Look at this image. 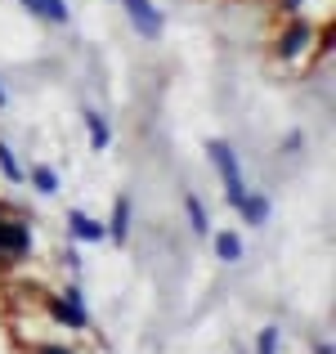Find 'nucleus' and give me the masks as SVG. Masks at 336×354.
Returning a JSON list of instances; mask_svg holds the SVG:
<instances>
[{
  "instance_id": "1",
  "label": "nucleus",
  "mask_w": 336,
  "mask_h": 354,
  "mask_svg": "<svg viewBox=\"0 0 336 354\" xmlns=\"http://www.w3.org/2000/svg\"><path fill=\"white\" fill-rule=\"evenodd\" d=\"M211 162H216V171H220V180H224V193H229V202L238 207L242 198H247V189H242V171H238V157H233V148L224 144V139H211Z\"/></svg>"
},
{
  "instance_id": "2",
  "label": "nucleus",
  "mask_w": 336,
  "mask_h": 354,
  "mask_svg": "<svg viewBox=\"0 0 336 354\" xmlns=\"http://www.w3.org/2000/svg\"><path fill=\"white\" fill-rule=\"evenodd\" d=\"M126 9H130V23L139 27V36H148V41L162 36V14L153 9V0H126Z\"/></svg>"
},
{
  "instance_id": "3",
  "label": "nucleus",
  "mask_w": 336,
  "mask_h": 354,
  "mask_svg": "<svg viewBox=\"0 0 336 354\" xmlns=\"http://www.w3.org/2000/svg\"><path fill=\"white\" fill-rule=\"evenodd\" d=\"M27 247H32V234H27V225H18V220H0V256H27Z\"/></svg>"
},
{
  "instance_id": "4",
  "label": "nucleus",
  "mask_w": 336,
  "mask_h": 354,
  "mask_svg": "<svg viewBox=\"0 0 336 354\" xmlns=\"http://www.w3.org/2000/svg\"><path fill=\"white\" fill-rule=\"evenodd\" d=\"M310 41H314V27L305 23V18H296V23L278 36V54H283V59H296L301 50H310Z\"/></svg>"
},
{
  "instance_id": "5",
  "label": "nucleus",
  "mask_w": 336,
  "mask_h": 354,
  "mask_svg": "<svg viewBox=\"0 0 336 354\" xmlns=\"http://www.w3.org/2000/svg\"><path fill=\"white\" fill-rule=\"evenodd\" d=\"M50 310H54V319L68 323V328H86V323H90L86 310H81V292H77V287H68V301H54Z\"/></svg>"
},
{
  "instance_id": "6",
  "label": "nucleus",
  "mask_w": 336,
  "mask_h": 354,
  "mask_svg": "<svg viewBox=\"0 0 336 354\" xmlns=\"http://www.w3.org/2000/svg\"><path fill=\"white\" fill-rule=\"evenodd\" d=\"M23 9H32L45 23H68V0H18Z\"/></svg>"
},
{
  "instance_id": "7",
  "label": "nucleus",
  "mask_w": 336,
  "mask_h": 354,
  "mask_svg": "<svg viewBox=\"0 0 336 354\" xmlns=\"http://www.w3.org/2000/svg\"><path fill=\"white\" fill-rule=\"evenodd\" d=\"M68 225H72V234H77L81 242H104V234H108V229L99 225V220H90L86 211H72V216H68Z\"/></svg>"
},
{
  "instance_id": "8",
  "label": "nucleus",
  "mask_w": 336,
  "mask_h": 354,
  "mask_svg": "<svg viewBox=\"0 0 336 354\" xmlns=\"http://www.w3.org/2000/svg\"><path fill=\"white\" fill-rule=\"evenodd\" d=\"M238 211H242L247 225H265V220H269V202L260 198V193H247V198L238 202Z\"/></svg>"
},
{
  "instance_id": "9",
  "label": "nucleus",
  "mask_w": 336,
  "mask_h": 354,
  "mask_svg": "<svg viewBox=\"0 0 336 354\" xmlns=\"http://www.w3.org/2000/svg\"><path fill=\"white\" fill-rule=\"evenodd\" d=\"M117 242L130 238V198H117V207H112V229H108Z\"/></svg>"
},
{
  "instance_id": "10",
  "label": "nucleus",
  "mask_w": 336,
  "mask_h": 354,
  "mask_svg": "<svg viewBox=\"0 0 336 354\" xmlns=\"http://www.w3.org/2000/svg\"><path fill=\"white\" fill-rule=\"evenodd\" d=\"M86 126H90V148H99V153H104V148L112 144V130H108V121L99 117V113H86Z\"/></svg>"
},
{
  "instance_id": "11",
  "label": "nucleus",
  "mask_w": 336,
  "mask_h": 354,
  "mask_svg": "<svg viewBox=\"0 0 336 354\" xmlns=\"http://www.w3.org/2000/svg\"><path fill=\"white\" fill-rule=\"evenodd\" d=\"M216 251H220V260H242V238L238 234H216Z\"/></svg>"
},
{
  "instance_id": "12",
  "label": "nucleus",
  "mask_w": 336,
  "mask_h": 354,
  "mask_svg": "<svg viewBox=\"0 0 336 354\" xmlns=\"http://www.w3.org/2000/svg\"><path fill=\"white\" fill-rule=\"evenodd\" d=\"M184 207H189V220H193V234H207V211H202V202L198 198H193V193H189V198H184Z\"/></svg>"
},
{
  "instance_id": "13",
  "label": "nucleus",
  "mask_w": 336,
  "mask_h": 354,
  "mask_svg": "<svg viewBox=\"0 0 336 354\" xmlns=\"http://www.w3.org/2000/svg\"><path fill=\"white\" fill-rule=\"evenodd\" d=\"M32 180H36V189H41V193H59V175H54L50 166H36Z\"/></svg>"
},
{
  "instance_id": "14",
  "label": "nucleus",
  "mask_w": 336,
  "mask_h": 354,
  "mask_svg": "<svg viewBox=\"0 0 336 354\" xmlns=\"http://www.w3.org/2000/svg\"><path fill=\"white\" fill-rule=\"evenodd\" d=\"M260 354H278V328H265L260 332V346H256Z\"/></svg>"
},
{
  "instance_id": "15",
  "label": "nucleus",
  "mask_w": 336,
  "mask_h": 354,
  "mask_svg": "<svg viewBox=\"0 0 336 354\" xmlns=\"http://www.w3.org/2000/svg\"><path fill=\"white\" fill-rule=\"evenodd\" d=\"M0 166H5V175L9 180H23V171H18V162H14V153H9L5 144H0Z\"/></svg>"
},
{
  "instance_id": "16",
  "label": "nucleus",
  "mask_w": 336,
  "mask_h": 354,
  "mask_svg": "<svg viewBox=\"0 0 336 354\" xmlns=\"http://www.w3.org/2000/svg\"><path fill=\"white\" fill-rule=\"evenodd\" d=\"M36 354H72V350H68V346H41Z\"/></svg>"
},
{
  "instance_id": "17",
  "label": "nucleus",
  "mask_w": 336,
  "mask_h": 354,
  "mask_svg": "<svg viewBox=\"0 0 336 354\" xmlns=\"http://www.w3.org/2000/svg\"><path fill=\"white\" fill-rule=\"evenodd\" d=\"M0 108H5V90H0Z\"/></svg>"
}]
</instances>
